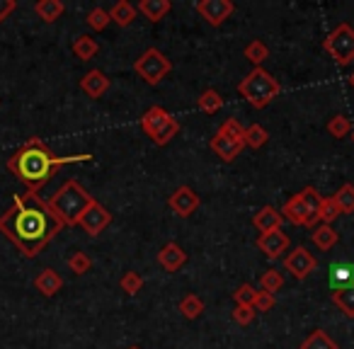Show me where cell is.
Segmentation results:
<instances>
[{
	"label": "cell",
	"mask_w": 354,
	"mask_h": 349,
	"mask_svg": "<svg viewBox=\"0 0 354 349\" xmlns=\"http://www.w3.org/2000/svg\"><path fill=\"white\" fill-rule=\"evenodd\" d=\"M352 138H354V133H352Z\"/></svg>",
	"instance_id": "cell-46"
},
{
	"label": "cell",
	"mask_w": 354,
	"mask_h": 349,
	"mask_svg": "<svg viewBox=\"0 0 354 349\" xmlns=\"http://www.w3.org/2000/svg\"><path fill=\"white\" fill-rule=\"evenodd\" d=\"M35 289L39 291L41 296H46V299H51V296H56L61 289H64V279H61L59 272L54 270H44L39 272V276L35 279Z\"/></svg>",
	"instance_id": "cell-18"
},
{
	"label": "cell",
	"mask_w": 354,
	"mask_h": 349,
	"mask_svg": "<svg viewBox=\"0 0 354 349\" xmlns=\"http://www.w3.org/2000/svg\"><path fill=\"white\" fill-rule=\"evenodd\" d=\"M109 223H112V214H109L100 202H93V207L83 214V218H80L78 226L83 228L88 236H100Z\"/></svg>",
	"instance_id": "cell-12"
},
{
	"label": "cell",
	"mask_w": 354,
	"mask_h": 349,
	"mask_svg": "<svg viewBox=\"0 0 354 349\" xmlns=\"http://www.w3.org/2000/svg\"><path fill=\"white\" fill-rule=\"evenodd\" d=\"M260 286H262V291H267V294H274V291H279L281 286H284V274H281L279 270H267V272H262V276H260Z\"/></svg>",
	"instance_id": "cell-33"
},
{
	"label": "cell",
	"mask_w": 354,
	"mask_h": 349,
	"mask_svg": "<svg viewBox=\"0 0 354 349\" xmlns=\"http://www.w3.org/2000/svg\"><path fill=\"white\" fill-rule=\"evenodd\" d=\"M349 131H352V122H349L344 114H335V117L328 122V133H330V136L344 138V136H349Z\"/></svg>",
	"instance_id": "cell-35"
},
{
	"label": "cell",
	"mask_w": 354,
	"mask_h": 349,
	"mask_svg": "<svg viewBox=\"0 0 354 349\" xmlns=\"http://www.w3.org/2000/svg\"><path fill=\"white\" fill-rule=\"evenodd\" d=\"M299 349H339V344L335 342V339H330L323 330H313V332L301 342Z\"/></svg>",
	"instance_id": "cell-26"
},
{
	"label": "cell",
	"mask_w": 354,
	"mask_h": 349,
	"mask_svg": "<svg viewBox=\"0 0 354 349\" xmlns=\"http://www.w3.org/2000/svg\"><path fill=\"white\" fill-rule=\"evenodd\" d=\"M93 194L75 180H66L56 194H51L49 209L54 211V216L59 218L64 226H78L83 214L93 207Z\"/></svg>",
	"instance_id": "cell-3"
},
{
	"label": "cell",
	"mask_w": 354,
	"mask_h": 349,
	"mask_svg": "<svg viewBox=\"0 0 354 349\" xmlns=\"http://www.w3.org/2000/svg\"><path fill=\"white\" fill-rule=\"evenodd\" d=\"M83 160H93V155H66V158L54 155L41 138L32 136L20 151H15V155H10L8 170L15 175V180L27 185V192L37 194L54 178V172L59 167L71 165V162H83Z\"/></svg>",
	"instance_id": "cell-2"
},
{
	"label": "cell",
	"mask_w": 354,
	"mask_h": 349,
	"mask_svg": "<svg viewBox=\"0 0 354 349\" xmlns=\"http://www.w3.org/2000/svg\"><path fill=\"white\" fill-rule=\"evenodd\" d=\"M284 270L289 272L294 279H306L310 272L318 270V260L313 257V252H308V247L299 245L284 257Z\"/></svg>",
	"instance_id": "cell-8"
},
{
	"label": "cell",
	"mask_w": 354,
	"mask_h": 349,
	"mask_svg": "<svg viewBox=\"0 0 354 349\" xmlns=\"http://www.w3.org/2000/svg\"><path fill=\"white\" fill-rule=\"evenodd\" d=\"M236 6L231 0H199L197 3V12L209 22L212 27H218L233 15Z\"/></svg>",
	"instance_id": "cell-10"
},
{
	"label": "cell",
	"mask_w": 354,
	"mask_h": 349,
	"mask_svg": "<svg viewBox=\"0 0 354 349\" xmlns=\"http://www.w3.org/2000/svg\"><path fill=\"white\" fill-rule=\"evenodd\" d=\"M339 214H354V185H342L333 197Z\"/></svg>",
	"instance_id": "cell-28"
},
{
	"label": "cell",
	"mask_w": 354,
	"mask_h": 349,
	"mask_svg": "<svg viewBox=\"0 0 354 349\" xmlns=\"http://www.w3.org/2000/svg\"><path fill=\"white\" fill-rule=\"evenodd\" d=\"M209 148H212V151L216 153L221 160H226V162H233L243 153V146H238L236 141H231L228 136H223L221 131L214 133L212 141H209Z\"/></svg>",
	"instance_id": "cell-17"
},
{
	"label": "cell",
	"mask_w": 354,
	"mask_h": 349,
	"mask_svg": "<svg viewBox=\"0 0 354 349\" xmlns=\"http://www.w3.org/2000/svg\"><path fill=\"white\" fill-rule=\"evenodd\" d=\"M299 197L304 199V204H306V209H308L313 216H318V211H320V204H323V199L325 197H320V192L318 189H313V187H306V189H301L299 192Z\"/></svg>",
	"instance_id": "cell-38"
},
{
	"label": "cell",
	"mask_w": 354,
	"mask_h": 349,
	"mask_svg": "<svg viewBox=\"0 0 354 349\" xmlns=\"http://www.w3.org/2000/svg\"><path fill=\"white\" fill-rule=\"evenodd\" d=\"M170 8H172L170 0H141L138 3V12H143L151 22H160L170 12Z\"/></svg>",
	"instance_id": "cell-21"
},
{
	"label": "cell",
	"mask_w": 354,
	"mask_h": 349,
	"mask_svg": "<svg viewBox=\"0 0 354 349\" xmlns=\"http://www.w3.org/2000/svg\"><path fill=\"white\" fill-rule=\"evenodd\" d=\"M255 296H257V291H255V286H250V284H241L236 291H233L236 305H252L255 303Z\"/></svg>",
	"instance_id": "cell-40"
},
{
	"label": "cell",
	"mask_w": 354,
	"mask_h": 349,
	"mask_svg": "<svg viewBox=\"0 0 354 349\" xmlns=\"http://www.w3.org/2000/svg\"><path fill=\"white\" fill-rule=\"evenodd\" d=\"M238 93H241L255 109H265L267 104L281 93V85H279V80L272 73H267L265 68H252L250 73L238 83Z\"/></svg>",
	"instance_id": "cell-4"
},
{
	"label": "cell",
	"mask_w": 354,
	"mask_h": 349,
	"mask_svg": "<svg viewBox=\"0 0 354 349\" xmlns=\"http://www.w3.org/2000/svg\"><path fill=\"white\" fill-rule=\"evenodd\" d=\"M333 303L337 305L347 318H354V284L333 291Z\"/></svg>",
	"instance_id": "cell-25"
},
{
	"label": "cell",
	"mask_w": 354,
	"mask_h": 349,
	"mask_svg": "<svg viewBox=\"0 0 354 349\" xmlns=\"http://www.w3.org/2000/svg\"><path fill=\"white\" fill-rule=\"evenodd\" d=\"M133 70L138 73V78H143L148 85H158L167 73L172 70V64L162 51H158L156 46L146 49L133 64Z\"/></svg>",
	"instance_id": "cell-7"
},
{
	"label": "cell",
	"mask_w": 354,
	"mask_h": 349,
	"mask_svg": "<svg viewBox=\"0 0 354 349\" xmlns=\"http://www.w3.org/2000/svg\"><path fill=\"white\" fill-rule=\"evenodd\" d=\"M180 310H183V315L187 320H197L204 313V301L197 294H187L180 301Z\"/></svg>",
	"instance_id": "cell-30"
},
{
	"label": "cell",
	"mask_w": 354,
	"mask_h": 349,
	"mask_svg": "<svg viewBox=\"0 0 354 349\" xmlns=\"http://www.w3.org/2000/svg\"><path fill=\"white\" fill-rule=\"evenodd\" d=\"M267 141H270V133H267V129L262 126V124H250V126H245V146L257 151V148H262Z\"/></svg>",
	"instance_id": "cell-32"
},
{
	"label": "cell",
	"mask_w": 354,
	"mask_h": 349,
	"mask_svg": "<svg viewBox=\"0 0 354 349\" xmlns=\"http://www.w3.org/2000/svg\"><path fill=\"white\" fill-rule=\"evenodd\" d=\"M197 107L202 109L204 114H216L218 109L223 107V97L216 93V90H204L202 95H199V100H197Z\"/></svg>",
	"instance_id": "cell-29"
},
{
	"label": "cell",
	"mask_w": 354,
	"mask_h": 349,
	"mask_svg": "<svg viewBox=\"0 0 354 349\" xmlns=\"http://www.w3.org/2000/svg\"><path fill=\"white\" fill-rule=\"evenodd\" d=\"M71 51H73L75 59H80V61H90V59H93V56L100 51V46H97V41H95L93 37L80 35L78 39L73 41V46H71Z\"/></svg>",
	"instance_id": "cell-24"
},
{
	"label": "cell",
	"mask_w": 354,
	"mask_h": 349,
	"mask_svg": "<svg viewBox=\"0 0 354 349\" xmlns=\"http://www.w3.org/2000/svg\"><path fill=\"white\" fill-rule=\"evenodd\" d=\"M349 284H354V265H349L347 260L333 262L330 265V286L337 291Z\"/></svg>",
	"instance_id": "cell-19"
},
{
	"label": "cell",
	"mask_w": 354,
	"mask_h": 349,
	"mask_svg": "<svg viewBox=\"0 0 354 349\" xmlns=\"http://www.w3.org/2000/svg\"><path fill=\"white\" fill-rule=\"evenodd\" d=\"M349 85H352V88H354V73L349 75Z\"/></svg>",
	"instance_id": "cell-44"
},
{
	"label": "cell",
	"mask_w": 354,
	"mask_h": 349,
	"mask_svg": "<svg viewBox=\"0 0 354 349\" xmlns=\"http://www.w3.org/2000/svg\"><path fill=\"white\" fill-rule=\"evenodd\" d=\"M64 223L54 216L49 202L35 192L17 194L6 214H0V233L27 257L35 260L61 233Z\"/></svg>",
	"instance_id": "cell-1"
},
{
	"label": "cell",
	"mask_w": 354,
	"mask_h": 349,
	"mask_svg": "<svg viewBox=\"0 0 354 349\" xmlns=\"http://www.w3.org/2000/svg\"><path fill=\"white\" fill-rule=\"evenodd\" d=\"M243 54H245V59L250 61L255 68H260V64L262 61L270 56V49H267V44L262 39H252V41H248L245 44V49H243Z\"/></svg>",
	"instance_id": "cell-27"
},
{
	"label": "cell",
	"mask_w": 354,
	"mask_h": 349,
	"mask_svg": "<svg viewBox=\"0 0 354 349\" xmlns=\"http://www.w3.org/2000/svg\"><path fill=\"white\" fill-rule=\"evenodd\" d=\"M281 223H284V216H281L279 209L274 207H262L260 211L252 216V226L262 233H272V231H281Z\"/></svg>",
	"instance_id": "cell-16"
},
{
	"label": "cell",
	"mask_w": 354,
	"mask_h": 349,
	"mask_svg": "<svg viewBox=\"0 0 354 349\" xmlns=\"http://www.w3.org/2000/svg\"><path fill=\"white\" fill-rule=\"evenodd\" d=\"M185 262H187V252L177 245V243H167V245H162V250L158 252V265H160L165 272L183 270Z\"/></svg>",
	"instance_id": "cell-15"
},
{
	"label": "cell",
	"mask_w": 354,
	"mask_h": 349,
	"mask_svg": "<svg viewBox=\"0 0 354 349\" xmlns=\"http://www.w3.org/2000/svg\"><path fill=\"white\" fill-rule=\"evenodd\" d=\"M167 207H170L172 214L187 218V216H192V214L199 209V197H197V192H194L192 187L183 185V187H177L175 192L167 197Z\"/></svg>",
	"instance_id": "cell-9"
},
{
	"label": "cell",
	"mask_w": 354,
	"mask_h": 349,
	"mask_svg": "<svg viewBox=\"0 0 354 349\" xmlns=\"http://www.w3.org/2000/svg\"><path fill=\"white\" fill-rule=\"evenodd\" d=\"M136 8L129 3V0H119V3H114L112 8H109V20L114 22L117 27H129L133 20H136Z\"/></svg>",
	"instance_id": "cell-20"
},
{
	"label": "cell",
	"mask_w": 354,
	"mask_h": 349,
	"mask_svg": "<svg viewBox=\"0 0 354 349\" xmlns=\"http://www.w3.org/2000/svg\"><path fill=\"white\" fill-rule=\"evenodd\" d=\"M109 85H112V80L107 78V75L102 73V70H88V73L80 78V90H83L88 97L93 100H100L104 93L109 90Z\"/></svg>",
	"instance_id": "cell-14"
},
{
	"label": "cell",
	"mask_w": 354,
	"mask_h": 349,
	"mask_svg": "<svg viewBox=\"0 0 354 349\" xmlns=\"http://www.w3.org/2000/svg\"><path fill=\"white\" fill-rule=\"evenodd\" d=\"M88 27L90 30H95V32H102V30H107V25L112 20H109V10H104V8H93V10L88 12Z\"/></svg>",
	"instance_id": "cell-37"
},
{
	"label": "cell",
	"mask_w": 354,
	"mask_h": 349,
	"mask_svg": "<svg viewBox=\"0 0 354 349\" xmlns=\"http://www.w3.org/2000/svg\"><path fill=\"white\" fill-rule=\"evenodd\" d=\"M119 286H122L124 294L136 296L138 291L143 289V276L138 274V272H124L122 279H119Z\"/></svg>",
	"instance_id": "cell-36"
},
{
	"label": "cell",
	"mask_w": 354,
	"mask_h": 349,
	"mask_svg": "<svg viewBox=\"0 0 354 349\" xmlns=\"http://www.w3.org/2000/svg\"><path fill=\"white\" fill-rule=\"evenodd\" d=\"M129 349H138V347H129Z\"/></svg>",
	"instance_id": "cell-45"
},
{
	"label": "cell",
	"mask_w": 354,
	"mask_h": 349,
	"mask_svg": "<svg viewBox=\"0 0 354 349\" xmlns=\"http://www.w3.org/2000/svg\"><path fill=\"white\" fill-rule=\"evenodd\" d=\"M64 3L61 0H39L35 6V12L41 17L44 22H56V20H61V15H64Z\"/></svg>",
	"instance_id": "cell-23"
},
{
	"label": "cell",
	"mask_w": 354,
	"mask_h": 349,
	"mask_svg": "<svg viewBox=\"0 0 354 349\" xmlns=\"http://www.w3.org/2000/svg\"><path fill=\"white\" fill-rule=\"evenodd\" d=\"M68 270L73 272V274H88V272L93 270V260H90L88 252L78 250L68 257Z\"/></svg>",
	"instance_id": "cell-34"
},
{
	"label": "cell",
	"mask_w": 354,
	"mask_h": 349,
	"mask_svg": "<svg viewBox=\"0 0 354 349\" xmlns=\"http://www.w3.org/2000/svg\"><path fill=\"white\" fill-rule=\"evenodd\" d=\"M277 303L274 294H267V291H257L255 296V303H252V308L257 310V313H267V310H272Z\"/></svg>",
	"instance_id": "cell-41"
},
{
	"label": "cell",
	"mask_w": 354,
	"mask_h": 349,
	"mask_svg": "<svg viewBox=\"0 0 354 349\" xmlns=\"http://www.w3.org/2000/svg\"><path fill=\"white\" fill-rule=\"evenodd\" d=\"M310 238H313L315 247H320V250H333L339 243V233L333 226H328V223H320L318 228H313Z\"/></svg>",
	"instance_id": "cell-22"
},
{
	"label": "cell",
	"mask_w": 354,
	"mask_h": 349,
	"mask_svg": "<svg viewBox=\"0 0 354 349\" xmlns=\"http://www.w3.org/2000/svg\"><path fill=\"white\" fill-rule=\"evenodd\" d=\"M281 216L289 223H294V226H306V228H310V231H313V223L318 221V216H313V214L306 209L304 199H301L299 194L286 199V204L281 207Z\"/></svg>",
	"instance_id": "cell-11"
},
{
	"label": "cell",
	"mask_w": 354,
	"mask_h": 349,
	"mask_svg": "<svg viewBox=\"0 0 354 349\" xmlns=\"http://www.w3.org/2000/svg\"><path fill=\"white\" fill-rule=\"evenodd\" d=\"M257 247L267 260H277L279 255H284L286 247H289V238L284 231H272V233H262L257 238Z\"/></svg>",
	"instance_id": "cell-13"
},
{
	"label": "cell",
	"mask_w": 354,
	"mask_h": 349,
	"mask_svg": "<svg viewBox=\"0 0 354 349\" xmlns=\"http://www.w3.org/2000/svg\"><path fill=\"white\" fill-rule=\"evenodd\" d=\"M337 216H342V214H339V209L335 207L333 197L323 199V204H320V211H318V221L320 223H328V226H333L335 218H337Z\"/></svg>",
	"instance_id": "cell-39"
},
{
	"label": "cell",
	"mask_w": 354,
	"mask_h": 349,
	"mask_svg": "<svg viewBox=\"0 0 354 349\" xmlns=\"http://www.w3.org/2000/svg\"><path fill=\"white\" fill-rule=\"evenodd\" d=\"M15 8H17L15 0H0V22L6 20V17L10 15V12L15 10Z\"/></svg>",
	"instance_id": "cell-43"
},
{
	"label": "cell",
	"mask_w": 354,
	"mask_h": 349,
	"mask_svg": "<svg viewBox=\"0 0 354 349\" xmlns=\"http://www.w3.org/2000/svg\"><path fill=\"white\" fill-rule=\"evenodd\" d=\"M255 313L257 310L252 305H236V310L231 313V318L236 320L238 325H250L255 320Z\"/></svg>",
	"instance_id": "cell-42"
},
{
	"label": "cell",
	"mask_w": 354,
	"mask_h": 349,
	"mask_svg": "<svg viewBox=\"0 0 354 349\" xmlns=\"http://www.w3.org/2000/svg\"><path fill=\"white\" fill-rule=\"evenodd\" d=\"M141 129L146 131V136L151 138L156 146H167V143L180 133V122H177L165 107H158L156 104V107L143 112Z\"/></svg>",
	"instance_id": "cell-5"
},
{
	"label": "cell",
	"mask_w": 354,
	"mask_h": 349,
	"mask_svg": "<svg viewBox=\"0 0 354 349\" xmlns=\"http://www.w3.org/2000/svg\"><path fill=\"white\" fill-rule=\"evenodd\" d=\"M218 131L223 133V136H228L231 141H236L238 146H243L245 148V126H243L241 122H238L236 117H231V119H226V122L221 124V129Z\"/></svg>",
	"instance_id": "cell-31"
},
{
	"label": "cell",
	"mask_w": 354,
	"mask_h": 349,
	"mask_svg": "<svg viewBox=\"0 0 354 349\" xmlns=\"http://www.w3.org/2000/svg\"><path fill=\"white\" fill-rule=\"evenodd\" d=\"M323 49L333 56L337 66H349L354 61V27L347 22H339L323 39Z\"/></svg>",
	"instance_id": "cell-6"
}]
</instances>
